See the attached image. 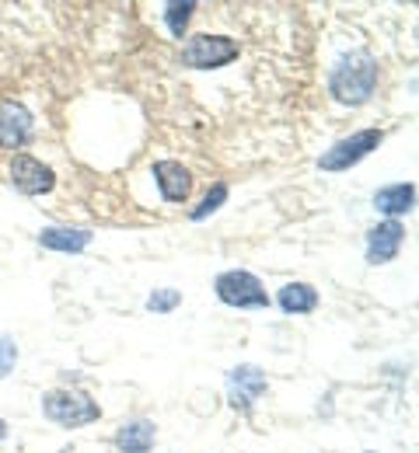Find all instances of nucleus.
<instances>
[{"mask_svg":"<svg viewBox=\"0 0 419 453\" xmlns=\"http://www.w3.org/2000/svg\"><path fill=\"white\" fill-rule=\"evenodd\" d=\"M276 303L283 314H311L318 307V289L311 283H287L276 293Z\"/></svg>","mask_w":419,"mask_h":453,"instance_id":"4468645a","label":"nucleus"},{"mask_svg":"<svg viewBox=\"0 0 419 453\" xmlns=\"http://www.w3.org/2000/svg\"><path fill=\"white\" fill-rule=\"evenodd\" d=\"M192 11H196L192 0H185V4H168V7H165V25H168V32H172L175 39H185V28H189V21H192Z\"/></svg>","mask_w":419,"mask_h":453,"instance_id":"2eb2a0df","label":"nucleus"},{"mask_svg":"<svg viewBox=\"0 0 419 453\" xmlns=\"http://www.w3.org/2000/svg\"><path fill=\"white\" fill-rule=\"evenodd\" d=\"M35 133V115L14 98H0V147L21 150Z\"/></svg>","mask_w":419,"mask_h":453,"instance_id":"0eeeda50","label":"nucleus"},{"mask_svg":"<svg viewBox=\"0 0 419 453\" xmlns=\"http://www.w3.org/2000/svg\"><path fill=\"white\" fill-rule=\"evenodd\" d=\"M39 244L60 255H81L91 244V230L88 226H43Z\"/></svg>","mask_w":419,"mask_h":453,"instance_id":"f8f14e48","label":"nucleus"},{"mask_svg":"<svg viewBox=\"0 0 419 453\" xmlns=\"http://www.w3.org/2000/svg\"><path fill=\"white\" fill-rule=\"evenodd\" d=\"M384 133L381 129H360L353 136H343L339 143H332L322 157H318V168L322 171H350L357 168L363 157H370L377 147H381Z\"/></svg>","mask_w":419,"mask_h":453,"instance_id":"39448f33","label":"nucleus"},{"mask_svg":"<svg viewBox=\"0 0 419 453\" xmlns=\"http://www.w3.org/2000/svg\"><path fill=\"white\" fill-rule=\"evenodd\" d=\"M377 88V59L367 50H350L329 70V95L339 105H367Z\"/></svg>","mask_w":419,"mask_h":453,"instance_id":"f257e3e1","label":"nucleus"},{"mask_svg":"<svg viewBox=\"0 0 419 453\" xmlns=\"http://www.w3.org/2000/svg\"><path fill=\"white\" fill-rule=\"evenodd\" d=\"M4 436H7V422L0 418V440H4Z\"/></svg>","mask_w":419,"mask_h":453,"instance_id":"6ab92c4d","label":"nucleus"},{"mask_svg":"<svg viewBox=\"0 0 419 453\" xmlns=\"http://www.w3.org/2000/svg\"><path fill=\"white\" fill-rule=\"evenodd\" d=\"M406 241V226L399 220H381L377 226L367 230V262L370 265H384L402 251Z\"/></svg>","mask_w":419,"mask_h":453,"instance_id":"1a4fd4ad","label":"nucleus"},{"mask_svg":"<svg viewBox=\"0 0 419 453\" xmlns=\"http://www.w3.org/2000/svg\"><path fill=\"white\" fill-rule=\"evenodd\" d=\"M238 59V42L231 35H192L182 46V66L189 70H221Z\"/></svg>","mask_w":419,"mask_h":453,"instance_id":"20e7f679","label":"nucleus"},{"mask_svg":"<svg viewBox=\"0 0 419 453\" xmlns=\"http://www.w3.org/2000/svg\"><path fill=\"white\" fill-rule=\"evenodd\" d=\"M416 206V185L413 181H395V185H381L374 192V210L388 220H399L406 217L409 210Z\"/></svg>","mask_w":419,"mask_h":453,"instance_id":"9b49d317","label":"nucleus"},{"mask_svg":"<svg viewBox=\"0 0 419 453\" xmlns=\"http://www.w3.org/2000/svg\"><path fill=\"white\" fill-rule=\"evenodd\" d=\"M43 415L60 426V429H81V426H91L102 418V408L98 401L84 391H74V388H53L43 395Z\"/></svg>","mask_w":419,"mask_h":453,"instance_id":"f03ea898","label":"nucleus"},{"mask_svg":"<svg viewBox=\"0 0 419 453\" xmlns=\"http://www.w3.org/2000/svg\"><path fill=\"white\" fill-rule=\"evenodd\" d=\"M11 185L25 196H46L57 188V171L32 154H14L11 157Z\"/></svg>","mask_w":419,"mask_h":453,"instance_id":"423d86ee","label":"nucleus"},{"mask_svg":"<svg viewBox=\"0 0 419 453\" xmlns=\"http://www.w3.org/2000/svg\"><path fill=\"white\" fill-rule=\"evenodd\" d=\"M158 440V426L151 418H126L116 433V450L120 453H151Z\"/></svg>","mask_w":419,"mask_h":453,"instance_id":"ddd939ff","label":"nucleus"},{"mask_svg":"<svg viewBox=\"0 0 419 453\" xmlns=\"http://www.w3.org/2000/svg\"><path fill=\"white\" fill-rule=\"evenodd\" d=\"M179 303H182V293L172 289V286H161V289H154V293L147 296V311H151V314H172Z\"/></svg>","mask_w":419,"mask_h":453,"instance_id":"f3484780","label":"nucleus"},{"mask_svg":"<svg viewBox=\"0 0 419 453\" xmlns=\"http://www.w3.org/2000/svg\"><path fill=\"white\" fill-rule=\"evenodd\" d=\"M151 174H154V185H158V192H161L165 203H185L189 199L192 174H189V168L182 161H158L151 168Z\"/></svg>","mask_w":419,"mask_h":453,"instance_id":"9d476101","label":"nucleus"},{"mask_svg":"<svg viewBox=\"0 0 419 453\" xmlns=\"http://www.w3.org/2000/svg\"><path fill=\"white\" fill-rule=\"evenodd\" d=\"M14 366H18V342L11 339L7 332H0V380L11 377Z\"/></svg>","mask_w":419,"mask_h":453,"instance_id":"a211bd4d","label":"nucleus"},{"mask_svg":"<svg viewBox=\"0 0 419 453\" xmlns=\"http://www.w3.org/2000/svg\"><path fill=\"white\" fill-rule=\"evenodd\" d=\"M224 203H228V185H224V181H217V185H213V188H210V192L203 196V203H199V206H196V210H192L189 217H192V220L199 224V220H206L210 213H217V210H221Z\"/></svg>","mask_w":419,"mask_h":453,"instance_id":"dca6fc26","label":"nucleus"},{"mask_svg":"<svg viewBox=\"0 0 419 453\" xmlns=\"http://www.w3.org/2000/svg\"><path fill=\"white\" fill-rule=\"evenodd\" d=\"M269 391V380H266V373L259 370V366H252V363H241L235 366L231 373H228V401H231V408H238V411H252L255 408V401Z\"/></svg>","mask_w":419,"mask_h":453,"instance_id":"6e6552de","label":"nucleus"},{"mask_svg":"<svg viewBox=\"0 0 419 453\" xmlns=\"http://www.w3.org/2000/svg\"><path fill=\"white\" fill-rule=\"evenodd\" d=\"M213 293H217L221 303L238 307V311H262V307H269V293H266L262 280L252 276V273H244V269L221 273L213 280Z\"/></svg>","mask_w":419,"mask_h":453,"instance_id":"7ed1b4c3","label":"nucleus"}]
</instances>
